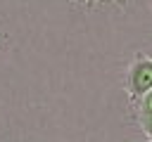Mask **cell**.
<instances>
[{
	"mask_svg": "<svg viewBox=\"0 0 152 142\" xmlns=\"http://www.w3.org/2000/svg\"><path fill=\"white\" fill-rule=\"evenodd\" d=\"M131 106H133V111H135V123L140 125V130L150 137V123H152V92H147V95H142L138 102H131Z\"/></svg>",
	"mask_w": 152,
	"mask_h": 142,
	"instance_id": "obj_2",
	"label": "cell"
},
{
	"mask_svg": "<svg viewBox=\"0 0 152 142\" xmlns=\"http://www.w3.org/2000/svg\"><path fill=\"white\" fill-rule=\"evenodd\" d=\"M124 90L131 102H138L142 95L152 92V62L145 52H138L124 73Z\"/></svg>",
	"mask_w": 152,
	"mask_h": 142,
	"instance_id": "obj_1",
	"label": "cell"
}]
</instances>
